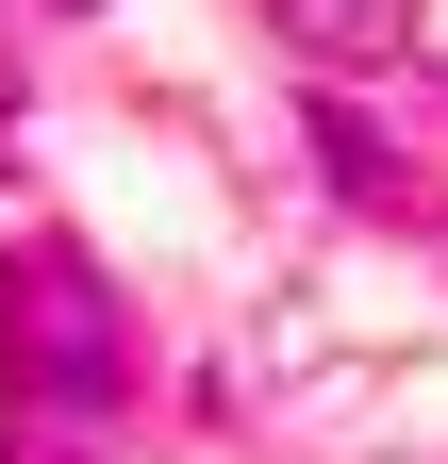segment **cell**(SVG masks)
Returning a JSON list of instances; mask_svg holds the SVG:
<instances>
[{
	"mask_svg": "<svg viewBox=\"0 0 448 464\" xmlns=\"http://www.w3.org/2000/svg\"><path fill=\"white\" fill-rule=\"evenodd\" d=\"M0 398H17L34 431H117V398H133V315H117V282H100L67 232H34V249H0Z\"/></svg>",
	"mask_w": 448,
	"mask_h": 464,
	"instance_id": "obj_1",
	"label": "cell"
},
{
	"mask_svg": "<svg viewBox=\"0 0 448 464\" xmlns=\"http://www.w3.org/2000/svg\"><path fill=\"white\" fill-rule=\"evenodd\" d=\"M283 17V50H316V67H382V50H415V0H266Z\"/></svg>",
	"mask_w": 448,
	"mask_h": 464,
	"instance_id": "obj_2",
	"label": "cell"
},
{
	"mask_svg": "<svg viewBox=\"0 0 448 464\" xmlns=\"http://www.w3.org/2000/svg\"><path fill=\"white\" fill-rule=\"evenodd\" d=\"M0 464H100L83 431H34V415H0Z\"/></svg>",
	"mask_w": 448,
	"mask_h": 464,
	"instance_id": "obj_3",
	"label": "cell"
}]
</instances>
